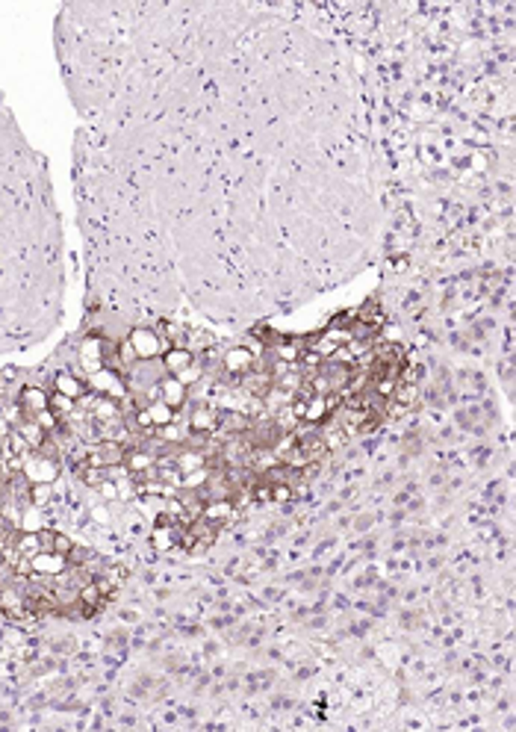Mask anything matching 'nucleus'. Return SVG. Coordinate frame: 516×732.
Here are the masks:
<instances>
[{"instance_id": "obj_1", "label": "nucleus", "mask_w": 516, "mask_h": 732, "mask_svg": "<svg viewBox=\"0 0 516 732\" xmlns=\"http://www.w3.org/2000/svg\"><path fill=\"white\" fill-rule=\"evenodd\" d=\"M124 18L121 6H115ZM92 166L142 219L145 289L209 319L272 316L369 263L384 171L336 6H127Z\"/></svg>"}, {"instance_id": "obj_2", "label": "nucleus", "mask_w": 516, "mask_h": 732, "mask_svg": "<svg viewBox=\"0 0 516 732\" xmlns=\"http://www.w3.org/2000/svg\"><path fill=\"white\" fill-rule=\"evenodd\" d=\"M130 348H133V355L139 360H160L162 355L169 352V340H162V337L157 331H150V328H133L130 331Z\"/></svg>"}, {"instance_id": "obj_3", "label": "nucleus", "mask_w": 516, "mask_h": 732, "mask_svg": "<svg viewBox=\"0 0 516 732\" xmlns=\"http://www.w3.org/2000/svg\"><path fill=\"white\" fill-rule=\"evenodd\" d=\"M92 390L101 393V396H110V399H121L124 381L119 375V369H98V373L92 375Z\"/></svg>"}, {"instance_id": "obj_4", "label": "nucleus", "mask_w": 516, "mask_h": 732, "mask_svg": "<svg viewBox=\"0 0 516 732\" xmlns=\"http://www.w3.org/2000/svg\"><path fill=\"white\" fill-rule=\"evenodd\" d=\"M24 473L30 475L33 482H44V484H51L56 475H60V463H56L53 458H42V455H33L24 461Z\"/></svg>"}, {"instance_id": "obj_5", "label": "nucleus", "mask_w": 516, "mask_h": 732, "mask_svg": "<svg viewBox=\"0 0 516 732\" xmlns=\"http://www.w3.org/2000/svg\"><path fill=\"white\" fill-rule=\"evenodd\" d=\"M65 564H68V559H65V555H60V552L42 550L36 555H30V567L36 573H42V576H60L65 570Z\"/></svg>"}, {"instance_id": "obj_6", "label": "nucleus", "mask_w": 516, "mask_h": 732, "mask_svg": "<svg viewBox=\"0 0 516 732\" xmlns=\"http://www.w3.org/2000/svg\"><path fill=\"white\" fill-rule=\"evenodd\" d=\"M160 360H162V366H166L169 375H180L183 369H189L195 364V352H192V348H186V346H171Z\"/></svg>"}, {"instance_id": "obj_7", "label": "nucleus", "mask_w": 516, "mask_h": 732, "mask_svg": "<svg viewBox=\"0 0 516 732\" xmlns=\"http://www.w3.org/2000/svg\"><path fill=\"white\" fill-rule=\"evenodd\" d=\"M157 393H160V402H166L171 411H178V408H183V402H186V396H189V393H186V384H180L178 378L174 375H169V378H162L160 384H157Z\"/></svg>"}, {"instance_id": "obj_8", "label": "nucleus", "mask_w": 516, "mask_h": 732, "mask_svg": "<svg viewBox=\"0 0 516 732\" xmlns=\"http://www.w3.org/2000/svg\"><path fill=\"white\" fill-rule=\"evenodd\" d=\"M48 402H51V396L44 390H39V387H24L18 393V405L27 414H33V416H36L39 411H48Z\"/></svg>"}, {"instance_id": "obj_9", "label": "nucleus", "mask_w": 516, "mask_h": 732, "mask_svg": "<svg viewBox=\"0 0 516 732\" xmlns=\"http://www.w3.org/2000/svg\"><path fill=\"white\" fill-rule=\"evenodd\" d=\"M53 387H56V393H60V396L71 399V402H77V399L86 396V384L80 378H74L71 373H60V375H56L53 378Z\"/></svg>"}, {"instance_id": "obj_10", "label": "nucleus", "mask_w": 516, "mask_h": 732, "mask_svg": "<svg viewBox=\"0 0 516 732\" xmlns=\"http://www.w3.org/2000/svg\"><path fill=\"white\" fill-rule=\"evenodd\" d=\"M254 364V355L248 352V348H230V352L225 355V369L233 375H248V369Z\"/></svg>"}, {"instance_id": "obj_11", "label": "nucleus", "mask_w": 516, "mask_h": 732, "mask_svg": "<svg viewBox=\"0 0 516 732\" xmlns=\"http://www.w3.org/2000/svg\"><path fill=\"white\" fill-rule=\"evenodd\" d=\"M80 355H83V364L89 369H95L103 364V340H98V337H86L83 346H80Z\"/></svg>"}, {"instance_id": "obj_12", "label": "nucleus", "mask_w": 516, "mask_h": 732, "mask_svg": "<svg viewBox=\"0 0 516 732\" xmlns=\"http://www.w3.org/2000/svg\"><path fill=\"white\" fill-rule=\"evenodd\" d=\"M15 432L27 440V446H30V449H39V446L44 443V440H48V432H44V428H42L36 420H24V423H21V425L15 428Z\"/></svg>"}, {"instance_id": "obj_13", "label": "nucleus", "mask_w": 516, "mask_h": 732, "mask_svg": "<svg viewBox=\"0 0 516 732\" xmlns=\"http://www.w3.org/2000/svg\"><path fill=\"white\" fill-rule=\"evenodd\" d=\"M124 463H127V470H130V475H142L154 467V458L142 449H133V452H124Z\"/></svg>"}, {"instance_id": "obj_14", "label": "nucleus", "mask_w": 516, "mask_h": 732, "mask_svg": "<svg viewBox=\"0 0 516 732\" xmlns=\"http://www.w3.org/2000/svg\"><path fill=\"white\" fill-rule=\"evenodd\" d=\"M145 411H148V416H150V423H154V428L169 425V423H171V416H174V411L169 408L166 402H160V399L148 402V405H145Z\"/></svg>"}, {"instance_id": "obj_15", "label": "nucleus", "mask_w": 516, "mask_h": 732, "mask_svg": "<svg viewBox=\"0 0 516 732\" xmlns=\"http://www.w3.org/2000/svg\"><path fill=\"white\" fill-rule=\"evenodd\" d=\"M189 425H192V432H213V428H216V414L209 408H198L189 416Z\"/></svg>"}, {"instance_id": "obj_16", "label": "nucleus", "mask_w": 516, "mask_h": 732, "mask_svg": "<svg viewBox=\"0 0 516 732\" xmlns=\"http://www.w3.org/2000/svg\"><path fill=\"white\" fill-rule=\"evenodd\" d=\"M230 514H233V505L225 502V499H213V502L204 508V517L207 520H216V522H225Z\"/></svg>"}, {"instance_id": "obj_17", "label": "nucleus", "mask_w": 516, "mask_h": 732, "mask_svg": "<svg viewBox=\"0 0 516 732\" xmlns=\"http://www.w3.org/2000/svg\"><path fill=\"white\" fill-rule=\"evenodd\" d=\"M174 541H178V529H174V522L154 529V543L160 546V550H169V546H174Z\"/></svg>"}, {"instance_id": "obj_18", "label": "nucleus", "mask_w": 516, "mask_h": 732, "mask_svg": "<svg viewBox=\"0 0 516 732\" xmlns=\"http://www.w3.org/2000/svg\"><path fill=\"white\" fill-rule=\"evenodd\" d=\"M48 499H51V484H44V482H33L30 487V502L42 508V505H48Z\"/></svg>"}, {"instance_id": "obj_19", "label": "nucleus", "mask_w": 516, "mask_h": 732, "mask_svg": "<svg viewBox=\"0 0 516 732\" xmlns=\"http://www.w3.org/2000/svg\"><path fill=\"white\" fill-rule=\"evenodd\" d=\"M178 467H180V473H192V470H201V467H204V458L198 455V452H183V455L178 458Z\"/></svg>"}, {"instance_id": "obj_20", "label": "nucleus", "mask_w": 516, "mask_h": 732, "mask_svg": "<svg viewBox=\"0 0 516 732\" xmlns=\"http://www.w3.org/2000/svg\"><path fill=\"white\" fill-rule=\"evenodd\" d=\"M71 399H65V396H60V393H53L51 396V402H48V408L56 414V416H65V414H71Z\"/></svg>"}, {"instance_id": "obj_21", "label": "nucleus", "mask_w": 516, "mask_h": 732, "mask_svg": "<svg viewBox=\"0 0 516 732\" xmlns=\"http://www.w3.org/2000/svg\"><path fill=\"white\" fill-rule=\"evenodd\" d=\"M289 493H292V491H289V484H277V487H272V496H275V499H289Z\"/></svg>"}, {"instance_id": "obj_22", "label": "nucleus", "mask_w": 516, "mask_h": 732, "mask_svg": "<svg viewBox=\"0 0 516 732\" xmlns=\"http://www.w3.org/2000/svg\"><path fill=\"white\" fill-rule=\"evenodd\" d=\"M298 357V352L292 346H280V360H295Z\"/></svg>"}, {"instance_id": "obj_23", "label": "nucleus", "mask_w": 516, "mask_h": 732, "mask_svg": "<svg viewBox=\"0 0 516 732\" xmlns=\"http://www.w3.org/2000/svg\"><path fill=\"white\" fill-rule=\"evenodd\" d=\"M257 499H272V484H263V487H257Z\"/></svg>"}, {"instance_id": "obj_24", "label": "nucleus", "mask_w": 516, "mask_h": 732, "mask_svg": "<svg viewBox=\"0 0 516 732\" xmlns=\"http://www.w3.org/2000/svg\"><path fill=\"white\" fill-rule=\"evenodd\" d=\"M92 514H95V517H98L101 522H107V520H110V514H107V508H95V511H92Z\"/></svg>"}]
</instances>
